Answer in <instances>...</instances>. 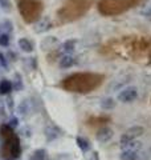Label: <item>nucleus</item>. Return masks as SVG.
I'll list each match as a JSON object with an SVG mask.
<instances>
[{
    "label": "nucleus",
    "mask_w": 151,
    "mask_h": 160,
    "mask_svg": "<svg viewBox=\"0 0 151 160\" xmlns=\"http://www.w3.org/2000/svg\"><path fill=\"white\" fill-rule=\"evenodd\" d=\"M144 132L143 127L140 126H133L130 127L127 131L125 133H122V136H121V144H125V143H129V142H133V140H137L139 136H142Z\"/></svg>",
    "instance_id": "nucleus-6"
},
{
    "label": "nucleus",
    "mask_w": 151,
    "mask_h": 160,
    "mask_svg": "<svg viewBox=\"0 0 151 160\" xmlns=\"http://www.w3.org/2000/svg\"><path fill=\"white\" fill-rule=\"evenodd\" d=\"M0 6H2L3 9L11 11V2L9 0H0Z\"/></svg>",
    "instance_id": "nucleus-25"
},
{
    "label": "nucleus",
    "mask_w": 151,
    "mask_h": 160,
    "mask_svg": "<svg viewBox=\"0 0 151 160\" xmlns=\"http://www.w3.org/2000/svg\"><path fill=\"white\" fill-rule=\"evenodd\" d=\"M9 44V35L8 33H0V46L7 47Z\"/></svg>",
    "instance_id": "nucleus-22"
},
{
    "label": "nucleus",
    "mask_w": 151,
    "mask_h": 160,
    "mask_svg": "<svg viewBox=\"0 0 151 160\" xmlns=\"http://www.w3.org/2000/svg\"><path fill=\"white\" fill-rule=\"evenodd\" d=\"M121 160H138L139 155L138 151H133V149H125V151L119 155Z\"/></svg>",
    "instance_id": "nucleus-14"
},
{
    "label": "nucleus",
    "mask_w": 151,
    "mask_h": 160,
    "mask_svg": "<svg viewBox=\"0 0 151 160\" xmlns=\"http://www.w3.org/2000/svg\"><path fill=\"white\" fill-rule=\"evenodd\" d=\"M2 26H3V28H4V29H6V33L12 32V29H13V24H12L11 22H9V20H7V19H6V20L3 22Z\"/></svg>",
    "instance_id": "nucleus-23"
},
{
    "label": "nucleus",
    "mask_w": 151,
    "mask_h": 160,
    "mask_svg": "<svg viewBox=\"0 0 151 160\" xmlns=\"http://www.w3.org/2000/svg\"><path fill=\"white\" fill-rule=\"evenodd\" d=\"M17 8L25 23H36L41 18L44 4L41 0H17Z\"/></svg>",
    "instance_id": "nucleus-5"
},
{
    "label": "nucleus",
    "mask_w": 151,
    "mask_h": 160,
    "mask_svg": "<svg viewBox=\"0 0 151 160\" xmlns=\"http://www.w3.org/2000/svg\"><path fill=\"white\" fill-rule=\"evenodd\" d=\"M58 46V40L54 38V36H48L43 39V42L40 43V48L41 49H52V48H56Z\"/></svg>",
    "instance_id": "nucleus-10"
},
{
    "label": "nucleus",
    "mask_w": 151,
    "mask_h": 160,
    "mask_svg": "<svg viewBox=\"0 0 151 160\" xmlns=\"http://www.w3.org/2000/svg\"><path fill=\"white\" fill-rule=\"evenodd\" d=\"M105 80V75L95 72H77L69 75L61 82V87L68 92L89 93L95 91Z\"/></svg>",
    "instance_id": "nucleus-1"
},
{
    "label": "nucleus",
    "mask_w": 151,
    "mask_h": 160,
    "mask_svg": "<svg viewBox=\"0 0 151 160\" xmlns=\"http://www.w3.org/2000/svg\"><path fill=\"white\" fill-rule=\"evenodd\" d=\"M45 136H47L48 140H53L58 138V128L54 126H49L45 128Z\"/></svg>",
    "instance_id": "nucleus-17"
},
{
    "label": "nucleus",
    "mask_w": 151,
    "mask_h": 160,
    "mask_svg": "<svg viewBox=\"0 0 151 160\" xmlns=\"http://www.w3.org/2000/svg\"><path fill=\"white\" fill-rule=\"evenodd\" d=\"M29 109H31V107H29V102L27 99L23 100V102L19 104V107H17V111L21 115H27L29 112Z\"/></svg>",
    "instance_id": "nucleus-20"
},
{
    "label": "nucleus",
    "mask_w": 151,
    "mask_h": 160,
    "mask_svg": "<svg viewBox=\"0 0 151 160\" xmlns=\"http://www.w3.org/2000/svg\"><path fill=\"white\" fill-rule=\"evenodd\" d=\"M93 6V0H66L57 11L58 24L73 23L84 18Z\"/></svg>",
    "instance_id": "nucleus-2"
},
{
    "label": "nucleus",
    "mask_w": 151,
    "mask_h": 160,
    "mask_svg": "<svg viewBox=\"0 0 151 160\" xmlns=\"http://www.w3.org/2000/svg\"><path fill=\"white\" fill-rule=\"evenodd\" d=\"M142 0H98V11L103 16H115L135 7Z\"/></svg>",
    "instance_id": "nucleus-4"
},
{
    "label": "nucleus",
    "mask_w": 151,
    "mask_h": 160,
    "mask_svg": "<svg viewBox=\"0 0 151 160\" xmlns=\"http://www.w3.org/2000/svg\"><path fill=\"white\" fill-rule=\"evenodd\" d=\"M76 143H77V146L78 148L81 149L82 152H88L89 149H90V143L88 142L85 138H81V136H78L77 139H76Z\"/></svg>",
    "instance_id": "nucleus-18"
},
{
    "label": "nucleus",
    "mask_w": 151,
    "mask_h": 160,
    "mask_svg": "<svg viewBox=\"0 0 151 160\" xmlns=\"http://www.w3.org/2000/svg\"><path fill=\"white\" fill-rule=\"evenodd\" d=\"M0 66H2L3 68H7V66H8L6 58H4V55H2V53H0Z\"/></svg>",
    "instance_id": "nucleus-27"
},
{
    "label": "nucleus",
    "mask_w": 151,
    "mask_h": 160,
    "mask_svg": "<svg viewBox=\"0 0 151 160\" xmlns=\"http://www.w3.org/2000/svg\"><path fill=\"white\" fill-rule=\"evenodd\" d=\"M8 126L11 127V128H13V127H17V126H19V119H17V118H12L11 120H9Z\"/></svg>",
    "instance_id": "nucleus-26"
},
{
    "label": "nucleus",
    "mask_w": 151,
    "mask_h": 160,
    "mask_svg": "<svg viewBox=\"0 0 151 160\" xmlns=\"http://www.w3.org/2000/svg\"><path fill=\"white\" fill-rule=\"evenodd\" d=\"M0 136H2V153L3 158L7 160H15L21 153V147H20V140L17 135L15 133L13 128L7 126L0 127Z\"/></svg>",
    "instance_id": "nucleus-3"
},
{
    "label": "nucleus",
    "mask_w": 151,
    "mask_h": 160,
    "mask_svg": "<svg viewBox=\"0 0 151 160\" xmlns=\"http://www.w3.org/2000/svg\"><path fill=\"white\" fill-rule=\"evenodd\" d=\"M15 88L16 89H21L23 88V80H21V78H20L19 73L15 75Z\"/></svg>",
    "instance_id": "nucleus-24"
},
{
    "label": "nucleus",
    "mask_w": 151,
    "mask_h": 160,
    "mask_svg": "<svg viewBox=\"0 0 151 160\" xmlns=\"http://www.w3.org/2000/svg\"><path fill=\"white\" fill-rule=\"evenodd\" d=\"M113 135H114V132H113V129L110 127H101L97 131L95 138H97V140L99 143H108L109 140H112Z\"/></svg>",
    "instance_id": "nucleus-8"
},
{
    "label": "nucleus",
    "mask_w": 151,
    "mask_h": 160,
    "mask_svg": "<svg viewBox=\"0 0 151 160\" xmlns=\"http://www.w3.org/2000/svg\"><path fill=\"white\" fill-rule=\"evenodd\" d=\"M115 106H117V103H115V100L113 98H103L101 100V108L105 109V111H110Z\"/></svg>",
    "instance_id": "nucleus-16"
},
{
    "label": "nucleus",
    "mask_w": 151,
    "mask_h": 160,
    "mask_svg": "<svg viewBox=\"0 0 151 160\" xmlns=\"http://www.w3.org/2000/svg\"><path fill=\"white\" fill-rule=\"evenodd\" d=\"M52 22H50V19L49 18H44V19H40L36 22V24H34V27H33V31L36 32V33H44V32H47L48 29L52 28Z\"/></svg>",
    "instance_id": "nucleus-9"
},
{
    "label": "nucleus",
    "mask_w": 151,
    "mask_h": 160,
    "mask_svg": "<svg viewBox=\"0 0 151 160\" xmlns=\"http://www.w3.org/2000/svg\"><path fill=\"white\" fill-rule=\"evenodd\" d=\"M121 147H123L125 149H133V151H138V149L142 147V143L137 142V140H133V142H129V143H125V144H121Z\"/></svg>",
    "instance_id": "nucleus-19"
},
{
    "label": "nucleus",
    "mask_w": 151,
    "mask_h": 160,
    "mask_svg": "<svg viewBox=\"0 0 151 160\" xmlns=\"http://www.w3.org/2000/svg\"><path fill=\"white\" fill-rule=\"evenodd\" d=\"M78 44V40H76V39H69L66 40L62 46H61V49H62V52L65 55H72L74 51H76V46Z\"/></svg>",
    "instance_id": "nucleus-11"
},
{
    "label": "nucleus",
    "mask_w": 151,
    "mask_h": 160,
    "mask_svg": "<svg viewBox=\"0 0 151 160\" xmlns=\"http://www.w3.org/2000/svg\"><path fill=\"white\" fill-rule=\"evenodd\" d=\"M33 160H45L47 159V151L43 148L40 149H36V151L33 152V156H32Z\"/></svg>",
    "instance_id": "nucleus-21"
},
{
    "label": "nucleus",
    "mask_w": 151,
    "mask_h": 160,
    "mask_svg": "<svg viewBox=\"0 0 151 160\" xmlns=\"http://www.w3.org/2000/svg\"><path fill=\"white\" fill-rule=\"evenodd\" d=\"M74 63H76V60L72 55H64V56L60 58V60H58V66L62 69H68L70 67H73Z\"/></svg>",
    "instance_id": "nucleus-12"
},
{
    "label": "nucleus",
    "mask_w": 151,
    "mask_h": 160,
    "mask_svg": "<svg viewBox=\"0 0 151 160\" xmlns=\"http://www.w3.org/2000/svg\"><path fill=\"white\" fill-rule=\"evenodd\" d=\"M12 82L8 79H3L2 82H0V95H8L9 92L12 91Z\"/></svg>",
    "instance_id": "nucleus-15"
},
{
    "label": "nucleus",
    "mask_w": 151,
    "mask_h": 160,
    "mask_svg": "<svg viewBox=\"0 0 151 160\" xmlns=\"http://www.w3.org/2000/svg\"><path fill=\"white\" fill-rule=\"evenodd\" d=\"M19 48L21 49L23 52H27V53H31L33 51V44L32 42L29 39L27 38H21V39H19Z\"/></svg>",
    "instance_id": "nucleus-13"
},
{
    "label": "nucleus",
    "mask_w": 151,
    "mask_h": 160,
    "mask_svg": "<svg viewBox=\"0 0 151 160\" xmlns=\"http://www.w3.org/2000/svg\"><path fill=\"white\" fill-rule=\"evenodd\" d=\"M138 98L137 87H126L118 93V100L122 103H133Z\"/></svg>",
    "instance_id": "nucleus-7"
}]
</instances>
